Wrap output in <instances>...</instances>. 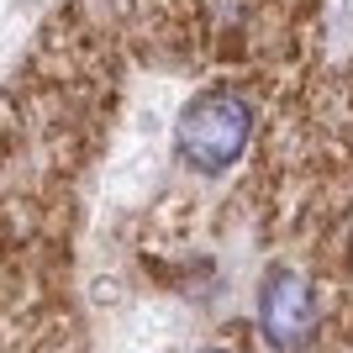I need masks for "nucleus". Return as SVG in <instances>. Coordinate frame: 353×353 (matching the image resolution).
<instances>
[{
	"instance_id": "1",
	"label": "nucleus",
	"mask_w": 353,
	"mask_h": 353,
	"mask_svg": "<svg viewBox=\"0 0 353 353\" xmlns=\"http://www.w3.org/2000/svg\"><path fill=\"white\" fill-rule=\"evenodd\" d=\"M248 137H253L248 101L232 95V90H206V95H195V101L185 105L174 148H179V159L190 163V169L221 174V169H232V163L243 159Z\"/></svg>"
},
{
	"instance_id": "2",
	"label": "nucleus",
	"mask_w": 353,
	"mask_h": 353,
	"mask_svg": "<svg viewBox=\"0 0 353 353\" xmlns=\"http://www.w3.org/2000/svg\"><path fill=\"white\" fill-rule=\"evenodd\" d=\"M311 285L295 274V269H274L259 290V327H264L269 348H301L311 332Z\"/></svg>"
},
{
	"instance_id": "3",
	"label": "nucleus",
	"mask_w": 353,
	"mask_h": 353,
	"mask_svg": "<svg viewBox=\"0 0 353 353\" xmlns=\"http://www.w3.org/2000/svg\"><path fill=\"white\" fill-rule=\"evenodd\" d=\"M216 353H232V348H216Z\"/></svg>"
}]
</instances>
